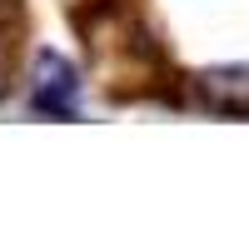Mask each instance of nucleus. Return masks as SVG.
Listing matches in <instances>:
<instances>
[{
	"mask_svg": "<svg viewBox=\"0 0 249 249\" xmlns=\"http://www.w3.org/2000/svg\"><path fill=\"white\" fill-rule=\"evenodd\" d=\"M75 100H80V80L70 70V60H60L55 50H45L35 60V75H30V105L40 115L75 120Z\"/></svg>",
	"mask_w": 249,
	"mask_h": 249,
	"instance_id": "nucleus-1",
	"label": "nucleus"
},
{
	"mask_svg": "<svg viewBox=\"0 0 249 249\" xmlns=\"http://www.w3.org/2000/svg\"><path fill=\"white\" fill-rule=\"evenodd\" d=\"M199 100L219 115H249V65H219L204 70L199 80Z\"/></svg>",
	"mask_w": 249,
	"mask_h": 249,
	"instance_id": "nucleus-2",
	"label": "nucleus"
}]
</instances>
